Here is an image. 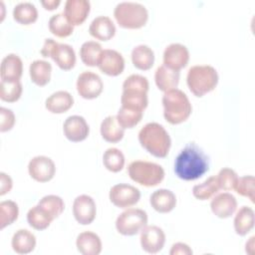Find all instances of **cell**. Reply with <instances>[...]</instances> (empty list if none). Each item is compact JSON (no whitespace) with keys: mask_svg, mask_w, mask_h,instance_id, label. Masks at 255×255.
Masks as SVG:
<instances>
[{"mask_svg":"<svg viewBox=\"0 0 255 255\" xmlns=\"http://www.w3.org/2000/svg\"><path fill=\"white\" fill-rule=\"evenodd\" d=\"M209 169V158L194 142L187 143L177 154L174 172L182 180L190 181L200 178Z\"/></svg>","mask_w":255,"mask_h":255,"instance_id":"obj_1","label":"cell"},{"mask_svg":"<svg viewBox=\"0 0 255 255\" xmlns=\"http://www.w3.org/2000/svg\"><path fill=\"white\" fill-rule=\"evenodd\" d=\"M140 145L151 155L165 157L171 145V139L165 128L157 123H148L138 132Z\"/></svg>","mask_w":255,"mask_h":255,"instance_id":"obj_2","label":"cell"},{"mask_svg":"<svg viewBox=\"0 0 255 255\" xmlns=\"http://www.w3.org/2000/svg\"><path fill=\"white\" fill-rule=\"evenodd\" d=\"M148 88L149 84L145 77L137 74L128 76L123 84L122 107L143 112L148 104Z\"/></svg>","mask_w":255,"mask_h":255,"instance_id":"obj_3","label":"cell"},{"mask_svg":"<svg viewBox=\"0 0 255 255\" xmlns=\"http://www.w3.org/2000/svg\"><path fill=\"white\" fill-rule=\"evenodd\" d=\"M163 117L171 125H178L185 122L191 115V104L181 90L174 89L165 92L162 97Z\"/></svg>","mask_w":255,"mask_h":255,"instance_id":"obj_4","label":"cell"},{"mask_svg":"<svg viewBox=\"0 0 255 255\" xmlns=\"http://www.w3.org/2000/svg\"><path fill=\"white\" fill-rule=\"evenodd\" d=\"M186 83L189 91L200 98L215 89L218 84V74L209 65L192 66L187 72Z\"/></svg>","mask_w":255,"mask_h":255,"instance_id":"obj_5","label":"cell"},{"mask_svg":"<svg viewBox=\"0 0 255 255\" xmlns=\"http://www.w3.org/2000/svg\"><path fill=\"white\" fill-rule=\"evenodd\" d=\"M114 16L120 27L125 29H139L148 19L146 8L136 2H121L115 10Z\"/></svg>","mask_w":255,"mask_h":255,"instance_id":"obj_6","label":"cell"},{"mask_svg":"<svg viewBox=\"0 0 255 255\" xmlns=\"http://www.w3.org/2000/svg\"><path fill=\"white\" fill-rule=\"evenodd\" d=\"M128 173L133 181L146 187L156 186L164 178V170L159 164L145 160L130 162Z\"/></svg>","mask_w":255,"mask_h":255,"instance_id":"obj_7","label":"cell"},{"mask_svg":"<svg viewBox=\"0 0 255 255\" xmlns=\"http://www.w3.org/2000/svg\"><path fill=\"white\" fill-rule=\"evenodd\" d=\"M41 54L45 58H52L57 66L64 71H69L75 67L76 54L74 49L68 44L58 43L48 38L41 49Z\"/></svg>","mask_w":255,"mask_h":255,"instance_id":"obj_8","label":"cell"},{"mask_svg":"<svg viewBox=\"0 0 255 255\" xmlns=\"http://www.w3.org/2000/svg\"><path fill=\"white\" fill-rule=\"evenodd\" d=\"M147 224V214L139 208H128L116 220L117 231L125 236L139 233Z\"/></svg>","mask_w":255,"mask_h":255,"instance_id":"obj_9","label":"cell"},{"mask_svg":"<svg viewBox=\"0 0 255 255\" xmlns=\"http://www.w3.org/2000/svg\"><path fill=\"white\" fill-rule=\"evenodd\" d=\"M111 202L119 208H128L136 204L140 199V191L127 183L114 185L109 193Z\"/></svg>","mask_w":255,"mask_h":255,"instance_id":"obj_10","label":"cell"},{"mask_svg":"<svg viewBox=\"0 0 255 255\" xmlns=\"http://www.w3.org/2000/svg\"><path fill=\"white\" fill-rule=\"evenodd\" d=\"M76 86L79 95L86 100L98 98L104 88V84L100 76L90 71L83 72L79 75Z\"/></svg>","mask_w":255,"mask_h":255,"instance_id":"obj_11","label":"cell"},{"mask_svg":"<svg viewBox=\"0 0 255 255\" xmlns=\"http://www.w3.org/2000/svg\"><path fill=\"white\" fill-rule=\"evenodd\" d=\"M28 172L34 180L38 182H48L54 177L56 166L50 157L38 155L29 161Z\"/></svg>","mask_w":255,"mask_h":255,"instance_id":"obj_12","label":"cell"},{"mask_svg":"<svg viewBox=\"0 0 255 255\" xmlns=\"http://www.w3.org/2000/svg\"><path fill=\"white\" fill-rule=\"evenodd\" d=\"M73 214L78 223L82 225L91 224L97 214L96 202L87 194L77 196L73 202Z\"/></svg>","mask_w":255,"mask_h":255,"instance_id":"obj_13","label":"cell"},{"mask_svg":"<svg viewBox=\"0 0 255 255\" xmlns=\"http://www.w3.org/2000/svg\"><path fill=\"white\" fill-rule=\"evenodd\" d=\"M164 243L165 234L158 226H145L140 231V245L145 252L149 254L158 253L162 250Z\"/></svg>","mask_w":255,"mask_h":255,"instance_id":"obj_14","label":"cell"},{"mask_svg":"<svg viewBox=\"0 0 255 255\" xmlns=\"http://www.w3.org/2000/svg\"><path fill=\"white\" fill-rule=\"evenodd\" d=\"M189 61L187 48L179 43L168 45L163 52V65L171 70L179 71L186 67Z\"/></svg>","mask_w":255,"mask_h":255,"instance_id":"obj_15","label":"cell"},{"mask_svg":"<svg viewBox=\"0 0 255 255\" xmlns=\"http://www.w3.org/2000/svg\"><path fill=\"white\" fill-rule=\"evenodd\" d=\"M63 131L67 139L72 142L85 140L90 132V128L86 120L81 116H70L63 125Z\"/></svg>","mask_w":255,"mask_h":255,"instance_id":"obj_16","label":"cell"},{"mask_svg":"<svg viewBox=\"0 0 255 255\" xmlns=\"http://www.w3.org/2000/svg\"><path fill=\"white\" fill-rule=\"evenodd\" d=\"M98 67L104 74L116 77L124 72L125 60L122 54L118 51L106 49L103 50Z\"/></svg>","mask_w":255,"mask_h":255,"instance_id":"obj_17","label":"cell"},{"mask_svg":"<svg viewBox=\"0 0 255 255\" xmlns=\"http://www.w3.org/2000/svg\"><path fill=\"white\" fill-rule=\"evenodd\" d=\"M90 10L91 4L87 0H68L63 13L73 26H79L86 21Z\"/></svg>","mask_w":255,"mask_h":255,"instance_id":"obj_18","label":"cell"},{"mask_svg":"<svg viewBox=\"0 0 255 255\" xmlns=\"http://www.w3.org/2000/svg\"><path fill=\"white\" fill-rule=\"evenodd\" d=\"M210 208L215 216L219 218H228L236 211L237 200L231 193H218L212 198Z\"/></svg>","mask_w":255,"mask_h":255,"instance_id":"obj_19","label":"cell"},{"mask_svg":"<svg viewBox=\"0 0 255 255\" xmlns=\"http://www.w3.org/2000/svg\"><path fill=\"white\" fill-rule=\"evenodd\" d=\"M23 74L22 60L16 54H9L1 62L0 77L1 81L17 82Z\"/></svg>","mask_w":255,"mask_h":255,"instance_id":"obj_20","label":"cell"},{"mask_svg":"<svg viewBox=\"0 0 255 255\" xmlns=\"http://www.w3.org/2000/svg\"><path fill=\"white\" fill-rule=\"evenodd\" d=\"M149 202L155 211L159 213H168L176 205V196L171 190L160 188L151 193Z\"/></svg>","mask_w":255,"mask_h":255,"instance_id":"obj_21","label":"cell"},{"mask_svg":"<svg viewBox=\"0 0 255 255\" xmlns=\"http://www.w3.org/2000/svg\"><path fill=\"white\" fill-rule=\"evenodd\" d=\"M89 33L97 40L108 41L115 36L116 26L111 18L107 16H99L90 24Z\"/></svg>","mask_w":255,"mask_h":255,"instance_id":"obj_22","label":"cell"},{"mask_svg":"<svg viewBox=\"0 0 255 255\" xmlns=\"http://www.w3.org/2000/svg\"><path fill=\"white\" fill-rule=\"evenodd\" d=\"M76 246L83 255H99L102 252L101 238L92 231L80 233L76 240Z\"/></svg>","mask_w":255,"mask_h":255,"instance_id":"obj_23","label":"cell"},{"mask_svg":"<svg viewBox=\"0 0 255 255\" xmlns=\"http://www.w3.org/2000/svg\"><path fill=\"white\" fill-rule=\"evenodd\" d=\"M74 105L73 96L67 91H58L47 98L46 109L52 114H63L69 111Z\"/></svg>","mask_w":255,"mask_h":255,"instance_id":"obj_24","label":"cell"},{"mask_svg":"<svg viewBox=\"0 0 255 255\" xmlns=\"http://www.w3.org/2000/svg\"><path fill=\"white\" fill-rule=\"evenodd\" d=\"M179 71H174L161 65L155 71L154 81L156 87L165 93L176 89L179 83Z\"/></svg>","mask_w":255,"mask_h":255,"instance_id":"obj_25","label":"cell"},{"mask_svg":"<svg viewBox=\"0 0 255 255\" xmlns=\"http://www.w3.org/2000/svg\"><path fill=\"white\" fill-rule=\"evenodd\" d=\"M100 130L102 137L106 141L112 143H116L122 140L125 134V128L120 126L117 117L115 116H108L105 118L101 124Z\"/></svg>","mask_w":255,"mask_h":255,"instance_id":"obj_26","label":"cell"},{"mask_svg":"<svg viewBox=\"0 0 255 255\" xmlns=\"http://www.w3.org/2000/svg\"><path fill=\"white\" fill-rule=\"evenodd\" d=\"M11 245L16 253L28 254L36 247V237L27 229H19L13 235Z\"/></svg>","mask_w":255,"mask_h":255,"instance_id":"obj_27","label":"cell"},{"mask_svg":"<svg viewBox=\"0 0 255 255\" xmlns=\"http://www.w3.org/2000/svg\"><path fill=\"white\" fill-rule=\"evenodd\" d=\"M52 66L49 62L44 60H36L30 64L29 74L31 81L39 86H46L51 79Z\"/></svg>","mask_w":255,"mask_h":255,"instance_id":"obj_28","label":"cell"},{"mask_svg":"<svg viewBox=\"0 0 255 255\" xmlns=\"http://www.w3.org/2000/svg\"><path fill=\"white\" fill-rule=\"evenodd\" d=\"M254 211L249 206H242L236 213L234 218V230L236 234L245 236L254 227Z\"/></svg>","mask_w":255,"mask_h":255,"instance_id":"obj_29","label":"cell"},{"mask_svg":"<svg viewBox=\"0 0 255 255\" xmlns=\"http://www.w3.org/2000/svg\"><path fill=\"white\" fill-rule=\"evenodd\" d=\"M131 62L136 69L147 71L153 66L154 53L148 46L138 45L131 51Z\"/></svg>","mask_w":255,"mask_h":255,"instance_id":"obj_30","label":"cell"},{"mask_svg":"<svg viewBox=\"0 0 255 255\" xmlns=\"http://www.w3.org/2000/svg\"><path fill=\"white\" fill-rule=\"evenodd\" d=\"M54 218L39 204L29 209L27 221L29 225L36 230H45L51 224Z\"/></svg>","mask_w":255,"mask_h":255,"instance_id":"obj_31","label":"cell"},{"mask_svg":"<svg viewBox=\"0 0 255 255\" xmlns=\"http://www.w3.org/2000/svg\"><path fill=\"white\" fill-rule=\"evenodd\" d=\"M103 53V48L100 43L96 41L85 42L80 49V57L82 62L89 67L98 66L101 55Z\"/></svg>","mask_w":255,"mask_h":255,"instance_id":"obj_32","label":"cell"},{"mask_svg":"<svg viewBox=\"0 0 255 255\" xmlns=\"http://www.w3.org/2000/svg\"><path fill=\"white\" fill-rule=\"evenodd\" d=\"M13 18L22 25L32 24L38 19L37 8L30 2H21L14 7Z\"/></svg>","mask_w":255,"mask_h":255,"instance_id":"obj_33","label":"cell"},{"mask_svg":"<svg viewBox=\"0 0 255 255\" xmlns=\"http://www.w3.org/2000/svg\"><path fill=\"white\" fill-rule=\"evenodd\" d=\"M49 30L56 37L66 38L72 35L74 31V26L67 20L64 13H59V14L53 15L50 18Z\"/></svg>","mask_w":255,"mask_h":255,"instance_id":"obj_34","label":"cell"},{"mask_svg":"<svg viewBox=\"0 0 255 255\" xmlns=\"http://www.w3.org/2000/svg\"><path fill=\"white\" fill-rule=\"evenodd\" d=\"M219 189L216 176H210L204 182L194 185L192 188V194L199 200H207L215 195Z\"/></svg>","mask_w":255,"mask_h":255,"instance_id":"obj_35","label":"cell"},{"mask_svg":"<svg viewBox=\"0 0 255 255\" xmlns=\"http://www.w3.org/2000/svg\"><path fill=\"white\" fill-rule=\"evenodd\" d=\"M103 163L108 170L119 172L125 165V155L119 148L110 147L104 152Z\"/></svg>","mask_w":255,"mask_h":255,"instance_id":"obj_36","label":"cell"},{"mask_svg":"<svg viewBox=\"0 0 255 255\" xmlns=\"http://www.w3.org/2000/svg\"><path fill=\"white\" fill-rule=\"evenodd\" d=\"M142 116H143V112L141 111L121 107L116 117H117L118 123L123 128H132L141 121Z\"/></svg>","mask_w":255,"mask_h":255,"instance_id":"obj_37","label":"cell"},{"mask_svg":"<svg viewBox=\"0 0 255 255\" xmlns=\"http://www.w3.org/2000/svg\"><path fill=\"white\" fill-rule=\"evenodd\" d=\"M19 215V208L16 202L12 200H5L0 203V228L4 229L6 226L12 224L17 220Z\"/></svg>","mask_w":255,"mask_h":255,"instance_id":"obj_38","label":"cell"},{"mask_svg":"<svg viewBox=\"0 0 255 255\" xmlns=\"http://www.w3.org/2000/svg\"><path fill=\"white\" fill-rule=\"evenodd\" d=\"M22 84L17 82H5L0 83V99L4 102L14 103L17 102L22 95Z\"/></svg>","mask_w":255,"mask_h":255,"instance_id":"obj_39","label":"cell"},{"mask_svg":"<svg viewBox=\"0 0 255 255\" xmlns=\"http://www.w3.org/2000/svg\"><path fill=\"white\" fill-rule=\"evenodd\" d=\"M38 204L41 207H43L54 219L59 217L65 209L64 200L60 196L54 195V194H50L42 197L38 202Z\"/></svg>","mask_w":255,"mask_h":255,"instance_id":"obj_40","label":"cell"},{"mask_svg":"<svg viewBox=\"0 0 255 255\" xmlns=\"http://www.w3.org/2000/svg\"><path fill=\"white\" fill-rule=\"evenodd\" d=\"M216 178H217V182L220 189L232 190V189H235V186L237 184L239 177L233 169L229 167H224L220 169Z\"/></svg>","mask_w":255,"mask_h":255,"instance_id":"obj_41","label":"cell"},{"mask_svg":"<svg viewBox=\"0 0 255 255\" xmlns=\"http://www.w3.org/2000/svg\"><path fill=\"white\" fill-rule=\"evenodd\" d=\"M254 184L255 178L252 175H245L238 178L235 190L238 194L248 197L251 202H254Z\"/></svg>","mask_w":255,"mask_h":255,"instance_id":"obj_42","label":"cell"},{"mask_svg":"<svg viewBox=\"0 0 255 255\" xmlns=\"http://www.w3.org/2000/svg\"><path fill=\"white\" fill-rule=\"evenodd\" d=\"M0 131L5 132L10 129L15 125V115L14 113L6 108H0Z\"/></svg>","mask_w":255,"mask_h":255,"instance_id":"obj_43","label":"cell"},{"mask_svg":"<svg viewBox=\"0 0 255 255\" xmlns=\"http://www.w3.org/2000/svg\"><path fill=\"white\" fill-rule=\"evenodd\" d=\"M169 254L170 255H190L192 254V250L187 244L182 242H177L172 245L169 251Z\"/></svg>","mask_w":255,"mask_h":255,"instance_id":"obj_44","label":"cell"},{"mask_svg":"<svg viewBox=\"0 0 255 255\" xmlns=\"http://www.w3.org/2000/svg\"><path fill=\"white\" fill-rule=\"evenodd\" d=\"M0 195H4L6 193H8L11 189H12V179L11 177L6 174L5 172H1L0 173Z\"/></svg>","mask_w":255,"mask_h":255,"instance_id":"obj_45","label":"cell"},{"mask_svg":"<svg viewBox=\"0 0 255 255\" xmlns=\"http://www.w3.org/2000/svg\"><path fill=\"white\" fill-rule=\"evenodd\" d=\"M61 1L60 0H48V1H41V4L43 5V7L46 10L52 11L55 10L59 5H60Z\"/></svg>","mask_w":255,"mask_h":255,"instance_id":"obj_46","label":"cell"}]
</instances>
